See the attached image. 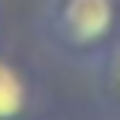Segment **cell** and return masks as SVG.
I'll return each mask as SVG.
<instances>
[{"mask_svg": "<svg viewBox=\"0 0 120 120\" xmlns=\"http://www.w3.org/2000/svg\"><path fill=\"white\" fill-rule=\"evenodd\" d=\"M30 105V86L22 79V71L0 56V120H19Z\"/></svg>", "mask_w": 120, "mask_h": 120, "instance_id": "obj_2", "label": "cell"}, {"mask_svg": "<svg viewBox=\"0 0 120 120\" xmlns=\"http://www.w3.org/2000/svg\"><path fill=\"white\" fill-rule=\"evenodd\" d=\"M49 26L60 45L94 49L116 26V0H56Z\"/></svg>", "mask_w": 120, "mask_h": 120, "instance_id": "obj_1", "label": "cell"}]
</instances>
